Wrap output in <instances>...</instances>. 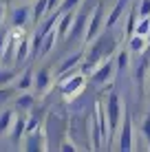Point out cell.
Returning a JSON list of instances; mask_svg holds the SVG:
<instances>
[{
	"label": "cell",
	"mask_w": 150,
	"mask_h": 152,
	"mask_svg": "<svg viewBox=\"0 0 150 152\" xmlns=\"http://www.w3.org/2000/svg\"><path fill=\"white\" fill-rule=\"evenodd\" d=\"M46 13H49V0H38L35 7L31 9V20H33V22H40Z\"/></svg>",
	"instance_id": "9a60e30c"
},
{
	"label": "cell",
	"mask_w": 150,
	"mask_h": 152,
	"mask_svg": "<svg viewBox=\"0 0 150 152\" xmlns=\"http://www.w3.org/2000/svg\"><path fill=\"white\" fill-rule=\"evenodd\" d=\"M80 60H82V55H71L69 60H66L64 64L60 66V73H69V71H71V69H73V66L77 64V62H80Z\"/></svg>",
	"instance_id": "603a6c76"
},
{
	"label": "cell",
	"mask_w": 150,
	"mask_h": 152,
	"mask_svg": "<svg viewBox=\"0 0 150 152\" xmlns=\"http://www.w3.org/2000/svg\"><path fill=\"white\" fill-rule=\"evenodd\" d=\"M91 13H93V4H89L86 9H82V11L77 13V18H73V27H71V33H69L71 40L77 38V35H82V31H86V22H89Z\"/></svg>",
	"instance_id": "8992f818"
},
{
	"label": "cell",
	"mask_w": 150,
	"mask_h": 152,
	"mask_svg": "<svg viewBox=\"0 0 150 152\" xmlns=\"http://www.w3.org/2000/svg\"><path fill=\"white\" fill-rule=\"evenodd\" d=\"M2 13L4 11H2V2H0V22H2Z\"/></svg>",
	"instance_id": "4dcf8cb0"
},
{
	"label": "cell",
	"mask_w": 150,
	"mask_h": 152,
	"mask_svg": "<svg viewBox=\"0 0 150 152\" xmlns=\"http://www.w3.org/2000/svg\"><path fill=\"white\" fill-rule=\"evenodd\" d=\"M137 15H139V18H148V15H150V0H139Z\"/></svg>",
	"instance_id": "7402d4cb"
},
{
	"label": "cell",
	"mask_w": 150,
	"mask_h": 152,
	"mask_svg": "<svg viewBox=\"0 0 150 152\" xmlns=\"http://www.w3.org/2000/svg\"><path fill=\"white\" fill-rule=\"evenodd\" d=\"M104 108H106V119H108V132L113 134L117 128H119V121L124 119V110H121L119 97H117L115 93H113V95H108Z\"/></svg>",
	"instance_id": "3957f363"
},
{
	"label": "cell",
	"mask_w": 150,
	"mask_h": 152,
	"mask_svg": "<svg viewBox=\"0 0 150 152\" xmlns=\"http://www.w3.org/2000/svg\"><path fill=\"white\" fill-rule=\"evenodd\" d=\"M104 15H106V13H104V4H102V2L95 4V11H93V15L89 18V27H86V35H84L86 44H91V42L102 33V29H104V22H106Z\"/></svg>",
	"instance_id": "277c9868"
},
{
	"label": "cell",
	"mask_w": 150,
	"mask_h": 152,
	"mask_svg": "<svg viewBox=\"0 0 150 152\" xmlns=\"http://www.w3.org/2000/svg\"><path fill=\"white\" fill-rule=\"evenodd\" d=\"M35 88H38V93H46L49 91V86H51V71L49 69H40L38 71V75H35Z\"/></svg>",
	"instance_id": "8fae6325"
},
{
	"label": "cell",
	"mask_w": 150,
	"mask_h": 152,
	"mask_svg": "<svg viewBox=\"0 0 150 152\" xmlns=\"http://www.w3.org/2000/svg\"><path fill=\"white\" fill-rule=\"evenodd\" d=\"M24 121H27V119H24V117H18V119H13V132H11V139H13V141H18L20 137H22V130H24Z\"/></svg>",
	"instance_id": "d6986e66"
},
{
	"label": "cell",
	"mask_w": 150,
	"mask_h": 152,
	"mask_svg": "<svg viewBox=\"0 0 150 152\" xmlns=\"http://www.w3.org/2000/svg\"><path fill=\"white\" fill-rule=\"evenodd\" d=\"M29 9L27 7H18V9H13V13H11V24L13 27H24V24L29 22Z\"/></svg>",
	"instance_id": "5bb4252c"
},
{
	"label": "cell",
	"mask_w": 150,
	"mask_h": 152,
	"mask_svg": "<svg viewBox=\"0 0 150 152\" xmlns=\"http://www.w3.org/2000/svg\"><path fill=\"white\" fill-rule=\"evenodd\" d=\"M121 137H119V150H132V121L130 115L124 113V121H121Z\"/></svg>",
	"instance_id": "ba28073f"
},
{
	"label": "cell",
	"mask_w": 150,
	"mask_h": 152,
	"mask_svg": "<svg viewBox=\"0 0 150 152\" xmlns=\"http://www.w3.org/2000/svg\"><path fill=\"white\" fill-rule=\"evenodd\" d=\"M73 18H75V15L71 13V11L62 13L60 18H58V22H55V33H58V40H64L66 35H69L71 27H73Z\"/></svg>",
	"instance_id": "9c48e42d"
},
{
	"label": "cell",
	"mask_w": 150,
	"mask_h": 152,
	"mask_svg": "<svg viewBox=\"0 0 150 152\" xmlns=\"http://www.w3.org/2000/svg\"><path fill=\"white\" fill-rule=\"evenodd\" d=\"M29 49H31L29 40H27V38H22V40H20V44H18V49H15V57H13V64H15V66L22 64V62L29 57V53H31Z\"/></svg>",
	"instance_id": "4fadbf2b"
},
{
	"label": "cell",
	"mask_w": 150,
	"mask_h": 152,
	"mask_svg": "<svg viewBox=\"0 0 150 152\" xmlns=\"http://www.w3.org/2000/svg\"><path fill=\"white\" fill-rule=\"evenodd\" d=\"M58 84H60L62 97H64L66 102H71V99H75L82 91H84V73H77V71L62 73Z\"/></svg>",
	"instance_id": "7a4b0ae2"
},
{
	"label": "cell",
	"mask_w": 150,
	"mask_h": 152,
	"mask_svg": "<svg viewBox=\"0 0 150 152\" xmlns=\"http://www.w3.org/2000/svg\"><path fill=\"white\" fill-rule=\"evenodd\" d=\"M11 124H13V113L11 110H4L2 115H0V134L7 132V130L11 128Z\"/></svg>",
	"instance_id": "e0dca14e"
},
{
	"label": "cell",
	"mask_w": 150,
	"mask_h": 152,
	"mask_svg": "<svg viewBox=\"0 0 150 152\" xmlns=\"http://www.w3.org/2000/svg\"><path fill=\"white\" fill-rule=\"evenodd\" d=\"M128 55H130V51H121L119 55H117V73H121V71H126L128 69Z\"/></svg>",
	"instance_id": "ffe728a7"
},
{
	"label": "cell",
	"mask_w": 150,
	"mask_h": 152,
	"mask_svg": "<svg viewBox=\"0 0 150 152\" xmlns=\"http://www.w3.org/2000/svg\"><path fill=\"white\" fill-rule=\"evenodd\" d=\"M77 2H80V0H62V4L58 7V11L60 13H66V11H71V9H75Z\"/></svg>",
	"instance_id": "cb8c5ba5"
},
{
	"label": "cell",
	"mask_w": 150,
	"mask_h": 152,
	"mask_svg": "<svg viewBox=\"0 0 150 152\" xmlns=\"http://www.w3.org/2000/svg\"><path fill=\"white\" fill-rule=\"evenodd\" d=\"M135 33H139V35H150V15L148 18H139V22L135 24Z\"/></svg>",
	"instance_id": "ac0fdd59"
},
{
	"label": "cell",
	"mask_w": 150,
	"mask_h": 152,
	"mask_svg": "<svg viewBox=\"0 0 150 152\" xmlns=\"http://www.w3.org/2000/svg\"><path fill=\"white\" fill-rule=\"evenodd\" d=\"M18 108L20 110H31V108H33V97L31 95H20L18 97Z\"/></svg>",
	"instance_id": "44dd1931"
},
{
	"label": "cell",
	"mask_w": 150,
	"mask_h": 152,
	"mask_svg": "<svg viewBox=\"0 0 150 152\" xmlns=\"http://www.w3.org/2000/svg\"><path fill=\"white\" fill-rule=\"evenodd\" d=\"M7 29H0V66H2V55H4V46H7Z\"/></svg>",
	"instance_id": "d4e9b609"
},
{
	"label": "cell",
	"mask_w": 150,
	"mask_h": 152,
	"mask_svg": "<svg viewBox=\"0 0 150 152\" xmlns=\"http://www.w3.org/2000/svg\"><path fill=\"white\" fill-rule=\"evenodd\" d=\"M143 134H146L148 148H150V115H146V119H143Z\"/></svg>",
	"instance_id": "4316f807"
},
{
	"label": "cell",
	"mask_w": 150,
	"mask_h": 152,
	"mask_svg": "<svg viewBox=\"0 0 150 152\" xmlns=\"http://www.w3.org/2000/svg\"><path fill=\"white\" fill-rule=\"evenodd\" d=\"M117 42H119V40H117L113 33H108V29H106V33L97 35V38L91 42V49H89V55H86V62L82 64V73L89 75V73H93L104 60H108V57L113 55V51H115Z\"/></svg>",
	"instance_id": "6da1fadb"
},
{
	"label": "cell",
	"mask_w": 150,
	"mask_h": 152,
	"mask_svg": "<svg viewBox=\"0 0 150 152\" xmlns=\"http://www.w3.org/2000/svg\"><path fill=\"white\" fill-rule=\"evenodd\" d=\"M44 139H46V134H44L42 128L31 130L27 134V141H24V150H46L49 145L44 143Z\"/></svg>",
	"instance_id": "52a82bcc"
},
{
	"label": "cell",
	"mask_w": 150,
	"mask_h": 152,
	"mask_svg": "<svg viewBox=\"0 0 150 152\" xmlns=\"http://www.w3.org/2000/svg\"><path fill=\"white\" fill-rule=\"evenodd\" d=\"M126 2L128 0H119V2L115 4V9H113L110 13L106 15V22H104V29H113V24L117 22V20H119V15L124 13V9H126Z\"/></svg>",
	"instance_id": "7c38bea8"
},
{
	"label": "cell",
	"mask_w": 150,
	"mask_h": 152,
	"mask_svg": "<svg viewBox=\"0 0 150 152\" xmlns=\"http://www.w3.org/2000/svg\"><path fill=\"white\" fill-rule=\"evenodd\" d=\"M60 150H77V145H73V143H64V145H60Z\"/></svg>",
	"instance_id": "f546056e"
},
{
	"label": "cell",
	"mask_w": 150,
	"mask_h": 152,
	"mask_svg": "<svg viewBox=\"0 0 150 152\" xmlns=\"http://www.w3.org/2000/svg\"><path fill=\"white\" fill-rule=\"evenodd\" d=\"M9 95H11V91H9V88H2V91H0V102L9 99Z\"/></svg>",
	"instance_id": "83f0119b"
},
{
	"label": "cell",
	"mask_w": 150,
	"mask_h": 152,
	"mask_svg": "<svg viewBox=\"0 0 150 152\" xmlns=\"http://www.w3.org/2000/svg\"><path fill=\"white\" fill-rule=\"evenodd\" d=\"M113 73H115V62H113V57H108V60H104L95 71H93V84H106V82H110Z\"/></svg>",
	"instance_id": "5b68a950"
},
{
	"label": "cell",
	"mask_w": 150,
	"mask_h": 152,
	"mask_svg": "<svg viewBox=\"0 0 150 152\" xmlns=\"http://www.w3.org/2000/svg\"><path fill=\"white\" fill-rule=\"evenodd\" d=\"M29 86H33V71L31 69H27L18 77V82H15V88H20V91H27Z\"/></svg>",
	"instance_id": "2e32d148"
},
{
	"label": "cell",
	"mask_w": 150,
	"mask_h": 152,
	"mask_svg": "<svg viewBox=\"0 0 150 152\" xmlns=\"http://www.w3.org/2000/svg\"><path fill=\"white\" fill-rule=\"evenodd\" d=\"M148 84H150V77H148Z\"/></svg>",
	"instance_id": "1f68e13d"
},
{
	"label": "cell",
	"mask_w": 150,
	"mask_h": 152,
	"mask_svg": "<svg viewBox=\"0 0 150 152\" xmlns=\"http://www.w3.org/2000/svg\"><path fill=\"white\" fill-rule=\"evenodd\" d=\"M13 80H15V73L13 71H0V86H2V84L13 82Z\"/></svg>",
	"instance_id": "484cf974"
},
{
	"label": "cell",
	"mask_w": 150,
	"mask_h": 152,
	"mask_svg": "<svg viewBox=\"0 0 150 152\" xmlns=\"http://www.w3.org/2000/svg\"><path fill=\"white\" fill-rule=\"evenodd\" d=\"M58 7H60L58 0H49V13H51V11H58Z\"/></svg>",
	"instance_id": "f1b7e54d"
},
{
	"label": "cell",
	"mask_w": 150,
	"mask_h": 152,
	"mask_svg": "<svg viewBox=\"0 0 150 152\" xmlns=\"http://www.w3.org/2000/svg\"><path fill=\"white\" fill-rule=\"evenodd\" d=\"M148 46H150V42H148L146 35L135 33V35H130V40H128V51H130L132 55H141Z\"/></svg>",
	"instance_id": "30bf717a"
}]
</instances>
